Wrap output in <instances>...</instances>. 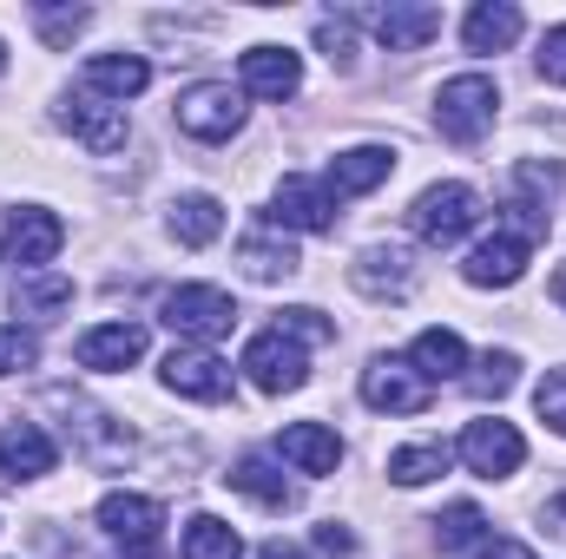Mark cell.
Returning a JSON list of instances; mask_svg holds the SVG:
<instances>
[{"label": "cell", "mask_w": 566, "mask_h": 559, "mask_svg": "<svg viewBox=\"0 0 566 559\" xmlns=\"http://www.w3.org/2000/svg\"><path fill=\"white\" fill-rule=\"evenodd\" d=\"M244 376L264 389V395H296L310 382V362H303V342H290L283 329H264L244 342Z\"/></svg>", "instance_id": "7"}, {"label": "cell", "mask_w": 566, "mask_h": 559, "mask_svg": "<svg viewBox=\"0 0 566 559\" xmlns=\"http://www.w3.org/2000/svg\"><path fill=\"white\" fill-rule=\"evenodd\" d=\"M488 534V520H481V507L474 500H454L441 520H434V540H441V553H461V547H474Z\"/></svg>", "instance_id": "32"}, {"label": "cell", "mask_w": 566, "mask_h": 559, "mask_svg": "<svg viewBox=\"0 0 566 559\" xmlns=\"http://www.w3.org/2000/svg\"><path fill=\"white\" fill-rule=\"evenodd\" d=\"M527 257H534V244H527L521 231H494V238H481V244L468 251L461 277L474 283V289H507V283L527 277Z\"/></svg>", "instance_id": "11"}, {"label": "cell", "mask_w": 566, "mask_h": 559, "mask_svg": "<svg viewBox=\"0 0 566 559\" xmlns=\"http://www.w3.org/2000/svg\"><path fill=\"white\" fill-rule=\"evenodd\" d=\"M389 171H396V151H389V145H349V151L329 158L323 184H329V198H363V191H376Z\"/></svg>", "instance_id": "19"}, {"label": "cell", "mask_w": 566, "mask_h": 559, "mask_svg": "<svg viewBox=\"0 0 566 559\" xmlns=\"http://www.w3.org/2000/svg\"><path fill=\"white\" fill-rule=\"evenodd\" d=\"M554 303H560V309H566V264H560V271H554Z\"/></svg>", "instance_id": "43"}, {"label": "cell", "mask_w": 566, "mask_h": 559, "mask_svg": "<svg viewBox=\"0 0 566 559\" xmlns=\"http://www.w3.org/2000/svg\"><path fill=\"white\" fill-rule=\"evenodd\" d=\"M53 461H60V447L40 421H7L0 428V481H40V474H53Z\"/></svg>", "instance_id": "16"}, {"label": "cell", "mask_w": 566, "mask_h": 559, "mask_svg": "<svg viewBox=\"0 0 566 559\" xmlns=\"http://www.w3.org/2000/svg\"><path fill=\"white\" fill-rule=\"evenodd\" d=\"M145 86H151V66H145L139 53H93V60H86V93H99V99H113V106L139 99Z\"/></svg>", "instance_id": "22"}, {"label": "cell", "mask_w": 566, "mask_h": 559, "mask_svg": "<svg viewBox=\"0 0 566 559\" xmlns=\"http://www.w3.org/2000/svg\"><path fill=\"white\" fill-rule=\"evenodd\" d=\"M0 73H7V46H0Z\"/></svg>", "instance_id": "44"}, {"label": "cell", "mask_w": 566, "mask_h": 559, "mask_svg": "<svg viewBox=\"0 0 566 559\" xmlns=\"http://www.w3.org/2000/svg\"><path fill=\"white\" fill-rule=\"evenodd\" d=\"M277 454L296 467V474H336L343 441H336V428H323V421H290L283 441H277Z\"/></svg>", "instance_id": "21"}, {"label": "cell", "mask_w": 566, "mask_h": 559, "mask_svg": "<svg viewBox=\"0 0 566 559\" xmlns=\"http://www.w3.org/2000/svg\"><path fill=\"white\" fill-rule=\"evenodd\" d=\"M60 126L86 145V151H99V158L119 151L126 133H133V126H126V106H113V99H99V93H73V99L60 106Z\"/></svg>", "instance_id": "10"}, {"label": "cell", "mask_w": 566, "mask_h": 559, "mask_svg": "<svg viewBox=\"0 0 566 559\" xmlns=\"http://www.w3.org/2000/svg\"><path fill=\"white\" fill-rule=\"evenodd\" d=\"M434 474H448V447L441 441H416V447H396L389 454V481L396 487H428Z\"/></svg>", "instance_id": "30"}, {"label": "cell", "mask_w": 566, "mask_h": 559, "mask_svg": "<svg viewBox=\"0 0 566 559\" xmlns=\"http://www.w3.org/2000/svg\"><path fill=\"white\" fill-rule=\"evenodd\" d=\"M158 376H165V389L185 395V402H224V395H231V369H224L218 356H205V349H171Z\"/></svg>", "instance_id": "15"}, {"label": "cell", "mask_w": 566, "mask_h": 559, "mask_svg": "<svg viewBox=\"0 0 566 559\" xmlns=\"http://www.w3.org/2000/svg\"><path fill=\"white\" fill-rule=\"evenodd\" d=\"M165 323H171L178 336H191V342H211V336H224V329L238 323V303H231L218 283H178V289L165 296Z\"/></svg>", "instance_id": "6"}, {"label": "cell", "mask_w": 566, "mask_h": 559, "mask_svg": "<svg viewBox=\"0 0 566 559\" xmlns=\"http://www.w3.org/2000/svg\"><path fill=\"white\" fill-rule=\"evenodd\" d=\"M541 80L547 86H566V20L547 27V40H541Z\"/></svg>", "instance_id": "38"}, {"label": "cell", "mask_w": 566, "mask_h": 559, "mask_svg": "<svg viewBox=\"0 0 566 559\" xmlns=\"http://www.w3.org/2000/svg\"><path fill=\"white\" fill-rule=\"evenodd\" d=\"M454 454L468 461V474H481V481H507V474H521L527 441H521L514 421H468V434H461Z\"/></svg>", "instance_id": "8"}, {"label": "cell", "mask_w": 566, "mask_h": 559, "mask_svg": "<svg viewBox=\"0 0 566 559\" xmlns=\"http://www.w3.org/2000/svg\"><path fill=\"white\" fill-rule=\"evenodd\" d=\"M541 527H547L554 540H566V487L554 494V500H547V507H541Z\"/></svg>", "instance_id": "39"}, {"label": "cell", "mask_w": 566, "mask_h": 559, "mask_svg": "<svg viewBox=\"0 0 566 559\" xmlns=\"http://www.w3.org/2000/svg\"><path fill=\"white\" fill-rule=\"evenodd\" d=\"M271 224L277 231H329L336 224V198L323 178H283L271 198Z\"/></svg>", "instance_id": "13"}, {"label": "cell", "mask_w": 566, "mask_h": 559, "mask_svg": "<svg viewBox=\"0 0 566 559\" xmlns=\"http://www.w3.org/2000/svg\"><path fill=\"white\" fill-rule=\"evenodd\" d=\"M238 80H244V93H258V99H296V93H303V60H296L290 46H251V53L238 60Z\"/></svg>", "instance_id": "18"}, {"label": "cell", "mask_w": 566, "mask_h": 559, "mask_svg": "<svg viewBox=\"0 0 566 559\" xmlns=\"http://www.w3.org/2000/svg\"><path fill=\"white\" fill-rule=\"evenodd\" d=\"M93 520H99V534H106V540H119V547H133V553H145V547H158L165 507H158L151 494H106Z\"/></svg>", "instance_id": "12"}, {"label": "cell", "mask_w": 566, "mask_h": 559, "mask_svg": "<svg viewBox=\"0 0 566 559\" xmlns=\"http://www.w3.org/2000/svg\"><path fill=\"white\" fill-rule=\"evenodd\" d=\"M474 559H534V547H521V540H488Z\"/></svg>", "instance_id": "40"}, {"label": "cell", "mask_w": 566, "mask_h": 559, "mask_svg": "<svg viewBox=\"0 0 566 559\" xmlns=\"http://www.w3.org/2000/svg\"><path fill=\"white\" fill-rule=\"evenodd\" d=\"M46 402H53V409H66V434H73L80 461H93V467H119V461L133 454V434H126V421H113L106 409H93V402H73L66 389H53Z\"/></svg>", "instance_id": "3"}, {"label": "cell", "mask_w": 566, "mask_h": 559, "mask_svg": "<svg viewBox=\"0 0 566 559\" xmlns=\"http://www.w3.org/2000/svg\"><path fill=\"white\" fill-rule=\"evenodd\" d=\"M409 362H416L422 382H454V376L468 369V342H461L454 329H422V336L409 342Z\"/></svg>", "instance_id": "26"}, {"label": "cell", "mask_w": 566, "mask_h": 559, "mask_svg": "<svg viewBox=\"0 0 566 559\" xmlns=\"http://www.w3.org/2000/svg\"><path fill=\"white\" fill-rule=\"evenodd\" d=\"M80 369H133L145 356V323H99L80 336Z\"/></svg>", "instance_id": "20"}, {"label": "cell", "mask_w": 566, "mask_h": 559, "mask_svg": "<svg viewBox=\"0 0 566 559\" xmlns=\"http://www.w3.org/2000/svg\"><path fill=\"white\" fill-rule=\"evenodd\" d=\"M369 33L389 46V53H416L441 33V7H422V0H389L369 13Z\"/></svg>", "instance_id": "17"}, {"label": "cell", "mask_w": 566, "mask_h": 559, "mask_svg": "<svg viewBox=\"0 0 566 559\" xmlns=\"http://www.w3.org/2000/svg\"><path fill=\"white\" fill-rule=\"evenodd\" d=\"M494 113H501V86L488 73H454L434 93V133L454 145H481L494 133Z\"/></svg>", "instance_id": "1"}, {"label": "cell", "mask_w": 566, "mask_h": 559, "mask_svg": "<svg viewBox=\"0 0 566 559\" xmlns=\"http://www.w3.org/2000/svg\"><path fill=\"white\" fill-rule=\"evenodd\" d=\"M165 224H171V238H178V244L205 251V244L224 231V204H218L211 191H185V198L171 204V218H165Z\"/></svg>", "instance_id": "27"}, {"label": "cell", "mask_w": 566, "mask_h": 559, "mask_svg": "<svg viewBox=\"0 0 566 559\" xmlns=\"http://www.w3.org/2000/svg\"><path fill=\"white\" fill-rule=\"evenodd\" d=\"M224 481H231L238 494H251L258 507H271V514H290V507H296V487L283 481V474L271 467V461H264V454H244V461H238Z\"/></svg>", "instance_id": "28"}, {"label": "cell", "mask_w": 566, "mask_h": 559, "mask_svg": "<svg viewBox=\"0 0 566 559\" xmlns=\"http://www.w3.org/2000/svg\"><path fill=\"white\" fill-rule=\"evenodd\" d=\"M238 126H244V93L231 80H198V86L178 93V133L185 139L224 145L238 139Z\"/></svg>", "instance_id": "2"}, {"label": "cell", "mask_w": 566, "mask_h": 559, "mask_svg": "<svg viewBox=\"0 0 566 559\" xmlns=\"http://www.w3.org/2000/svg\"><path fill=\"white\" fill-rule=\"evenodd\" d=\"M277 329L290 336V342H329V336H336V323H329L323 309H310V303L283 309V316H277Z\"/></svg>", "instance_id": "33"}, {"label": "cell", "mask_w": 566, "mask_h": 559, "mask_svg": "<svg viewBox=\"0 0 566 559\" xmlns=\"http://www.w3.org/2000/svg\"><path fill=\"white\" fill-rule=\"evenodd\" d=\"M363 402H369L376 415H422L428 409V382L416 376V362H402V356H376V362L363 369Z\"/></svg>", "instance_id": "9"}, {"label": "cell", "mask_w": 566, "mask_h": 559, "mask_svg": "<svg viewBox=\"0 0 566 559\" xmlns=\"http://www.w3.org/2000/svg\"><path fill=\"white\" fill-rule=\"evenodd\" d=\"M60 244H66V224H60L53 211H40V204H20V211H7L0 257H7L13 271H40V264H53V257H60Z\"/></svg>", "instance_id": "5"}, {"label": "cell", "mask_w": 566, "mask_h": 559, "mask_svg": "<svg viewBox=\"0 0 566 559\" xmlns=\"http://www.w3.org/2000/svg\"><path fill=\"white\" fill-rule=\"evenodd\" d=\"M534 409H541V421H547L554 434H566V369H554V376L534 389Z\"/></svg>", "instance_id": "36"}, {"label": "cell", "mask_w": 566, "mask_h": 559, "mask_svg": "<svg viewBox=\"0 0 566 559\" xmlns=\"http://www.w3.org/2000/svg\"><path fill=\"white\" fill-rule=\"evenodd\" d=\"M349 283H356L363 296H376V303H402V296L416 289V257L396 251V244H369V251L349 264Z\"/></svg>", "instance_id": "14"}, {"label": "cell", "mask_w": 566, "mask_h": 559, "mask_svg": "<svg viewBox=\"0 0 566 559\" xmlns=\"http://www.w3.org/2000/svg\"><path fill=\"white\" fill-rule=\"evenodd\" d=\"M258 559H303L290 540H271V547H258Z\"/></svg>", "instance_id": "42"}, {"label": "cell", "mask_w": 566, "mask_h": 559, "mask_svg": "<svg viewBox=\"0 0 566 559\" xmlns=\"http://www.w3.org/2000/svg\"><path fill=\"white\" fill-rule=\"evenodd\" d=\"M316 547H323V553H349L356 540H349V534H343V527L329 520V527H316Z\"/></svg>", "instance_id": "41"}, {"label": "cell", "mask_w": 566, "mask_h": 559, "mask_svg": "<svg viewBox=\"0 0 566 559\" xmlns=\"http://www.w3.org/2000/svg\"><path fill=\"white\" fill-rule=\"evenodd\" d=\"M178 553L185 559H244V540H238V527H224L218 514H191Z\"/></svg>", "instance_id": "29"}, {"label": "cell", "mask_w": 566, "mask_h": 559, "mask_svg": "<svg viewBox=\"0 0 566 559\" xmlns=\"http://www.w3.org/2000/svg\"><path fill=\"white\" fill-rule=\"evenodd\" d=\"M33 20H40V40H46V46H66L73 33H86L93 13H86V7H40Z\"/></svg>", "instance_id": "34"}, {"label": "cell", "mask_w": 566, "mask_h": 559, "mask_svg": "<svg viewBox=\"0 0 566 559\" xmlns=\"http://www.w3.org/2000/svg\"><path fill=\"white\" fill-rule=\"evenodd\" d=\"M238 264H244V277L251 283H283V277H296V244L290 238H277V231H251L244 244H238Z\"/></svg>", "instance_id": "25"}, {"label": "cell", "mask_w": 566, "mask_h": 559, "mask_svg": "<svg viewBox=\"0 0 566 559\" xmlns=\"http://www.w3.org/2000/svg\"><path fill=\"white\" fill-rule=\"evenodd\" d=\"M474 218H481V198H474V184H454V178L428 184L416 198V211H409L416 238H428V244H461L474 231Z\"/></svg>", "instance_id": "4"}, {"label": "cell", "mask_w": 566, "mask_h": 559, "mask_svg": "<svg viewBox=\"0 0 566 559\" xmlns=\"http://www.w3.org/2000/svg\"><path fill=\"white\" fill-rule=\"evenodd\" d=\"M316 46L329 53V66H343V73L356 66V33H349L343 20H323V27H316Z\"/></svg>", "instance_id": "37"}, {"label": "cell", "mask_w": 566, "mask_h": 559, "mask_svg": "<svg viewBox=\"0 0 566 559\" xmlns=\"http://www.w3.org/2000/svg\"><path fill=\"white\" fill-rule=\"evenodd\" d=\"M521 7L514 0H481L468 20H461V40H468V53H507L514 40H521Z\"/></svg>", "instance_id": "23"}, {"label": "cell", "mask_w": 566, "mask_h": 559, "mask_svg": "<svg viewBox=\"0 0 566 559\" xmlns=\"http://www.w3.org/2000/svg\"><path fill=\"white\" fill-rule=\"evenodd\" d=\"M40 362V342L20 329V323H0V376H20V369H33Z\"/></svg>", "instance_id": "35"}, {"label": "cell", "mask_w": 566, "mask_h": 559, "mask_svg": "<svg viewBox=\"0 0 566 559\" xmlns=\"http://www.w3.org/2000/svg\"><path fill=\"white\" fill-rule=\"evenodd\" d=\"M73 303V277L40 264V271H13V316H60Z\"/></svg>", "instance_id": "24"}, {"label": "cell", "mask_w": 566, "mask_h": 559, "mask_svg": "<svg viewBox=\"0 0 566 559\" xmlns=\"http://www.w3.org/2000/svg\"><path fill=\"white\" fill-rule=\"evenodd\" d=\"M514 382H521V356H514V349H488V356L474 362V376H468V389H474L481 402H501Z\"/></svg>", "instance_id": "31"}]
</instances>
